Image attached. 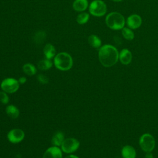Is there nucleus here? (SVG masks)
<instances>
[{"label":"nucleus","instance_id":"f257e3e1","mask_svg":"<svg viewBox=\"0 0 158 158\" xmlns=\"http://www.w3.org/2000/svg\"><path fill=\"white\" fill-rule=\"evenodd\" d=\"M118 51L111 44L102 46L98 52V58L101 64L105 67H110L115 65L118 60Z\"/></svg>","mask_w":158,"mask_h":158},{"label":"nucleus","instance_id":"f03ea898","mask_svg":"<svg viewBox=\"0 0 158 158\" xmlns=\"http://www.w3.org/2000/svg\"><path fill=\"white\" fill-rule=\"evenodd\" d=\"M106 25L113 30H122L125 24L124 17L119 12H112L106 17Z\"/></svg>","mask_w":158,"mask_h":158},{"label":"nucleus","instance_id":"7ed1b4c3","mask_svg":"<svg viewBox=\"0 0 158 158\" xmlns=\"http://www.w3.org/2000/svg\"><path fill=\"white\" fill-rule=\"evenodd\" d=\"M54 63L57 69L67 71L72 68L73 65V59L69 54L65 52H62L55 56Z\"/></svg>","mask_w":158,"mask_h":158},{"label":"nucleus","instance_id":"20e7f679","mask_svg":"<svg viewBox=\"0 0 158 158\" xmlns=\"http://www.w3.org/2000/svg\"><path fill=\"white\" fill-rule=\"evenodd\" d=\"M89 12L94 17H102L107 12V6L102 0H94L89 5Z\"/></svg>","mask_w":158,"mask_h":158},{"label":"nucleus","instance_id":"39448f33","mask_svg":"<svg viewBox=\"0 0 158 158\" xmlns=\"http://www.w3.org/2000/svg\"><path fill=\"white\" fill-rule=\"evenodd\" d=\"M139 144L141 149L144 152H152L155 148V139L152 135L149 133H144L139 138Z\"/></svg>","mask_w":158,"mask_h":158},{"label":"nucleus","instance_id":"423d86ee","mask_svg":"<svg viewBox=\"0 0 158 158\" xmlns=\"http://www.w3.org/2000/svg\"><path fill=\"white\" fill-rule=\"evenodd\" d=\"M19 88V81L12 78H6L1 83V88L7 93H14L18 90Z\"/></svg>","mask_w":158,"mask_h":158},{"label":"nucleus","instance_id":"0eeeda50","mask_svg":"<svg viewBox=\"0 0 158 158\" xmlns=\"http://www.w3.org/2000/svg\"><path fill=\"white\" fill-rule=\"evenodd\" d=\"M61 149L65 153H72L77 151L80 146V142L75 138L65 139L61 144Z\"/></svg>","mask_w":158,"mask_h":158},{"label":"nucleus","instance_id":"6e6552de","mask_svg":"<svg viewBox=\"0 0 158 158\" xmlns=\"http://www.w3.org/2000/svg\"><path fill=\"white\" fill-rule=\"evenodd\" d=\"M25 136L23 131L21 129L15 128L12 129L7 134V138L9 141L14 144L21 142Z\"/></svg>","mask_w":158,"mask_h":158},{"label":"nucleus","instance_id":"1a4fd4ad","mask_svg":"<svg viewBox=\"0 0 158 158\" xmlns=\"http://www.w3.org/2000/svg\"><path fill=\"white\" fill-rule=\"evenodd\" d=\"M126 23L128 28L132 30L137 29L142 24V19L140 15L138 14H131L127 17Z\"/></svg>","mask_w":158,"mask_h":158},{"label":"nucleus","instance_id":"9d476101","mask_svg":"<svg viewBox=\"0 0 158 158\" xmlns=\"http://www.w3.org/2000/svg\"><path fill=\"white\" fill-rule=\"evenodd\" d=\"M62 154L58 146L49 148L44 153L43 158H62Z\"/></svg>","mask_w":158,"mask_h":158},{"label":"nucleus","instance_id":"9b49d317","mask_svg":"<svg viewBox=\"0 0 158 158\" xmlns=\"http://www.w3.org/2000/svg\"><path fill=\"white\" fill-rule=\"evenodd\" d=\"M132 57L131 51L127 48H124L119 52L118 59L122 64L128 65L132 60Z\"/></svg>","mask_w":158,"mask_h":158},{"label":"nucleus","instance_id":"f8f14e48","mask_svg":"<svg viewBox=\"0 0 158 158\" xmlns=\"http://www.w3.org/2000/svg\"><path fill=\"white\" fill-rule=\"evenodd\" d=\"M123 158H136V152L135 149L130 145L124 146L121 151Z\"/></svg>","mask_w":158,"mask_h":158},{"label":"nucleus","instance_id":"ddd939ff","mask_svg":"<svg viewBox=\"0 0 158 158\" xmlns=\"http://www.w3.org/2000/svg\"><path fill=\"white\" fill-rule=\"evenodd\" d=\"M72 6L75 11L83 12L88 8V0H75Z\"/></svg>","mask_w":158,"mask_h":158},{"label":"nucleus","instance_id":"4468645a","mask_svg":"<svg viewBox=\"0 0 158 158\" xmlns=\"http://www.w3.org/2000/svg\"><path fill=\"white\" fill-rule=\"evenodd\" d=\"M43 52L46 59H51L56 55V49L52 44L48 43L43 48Z\"/></svg>","mask_w":158,"mask_h":158},{"label":"nucleus","instance_id":"2eb2a0df","mask_svg":"<svg viewBox=\"0 0 158 158\" xmlns=\"http://www.w3.org/2000/svg\"><path fill=\"white\" fill-rule=\"evenodd\" d=\"M89 44L96 49L100 48L101 47L102 41L101 39L96 35H91L88 38Z\"/></svg>","mask_w":158,"mask_h":158},{"label":"nucleus","instance_id":"dca6fc26","mask_svg":"<svg viewBox=\"0 0 158 158\" xmlns=\"http://www.w3.org/2000/svg\"><path fill=\"white\" fill-rule=\"evenodd\" d=\"M6 112L7 115L11 118H17L19 115V109L14 105H9L6 108Z\"/></svg>","mask_w":158,"mask_h":158},{"label":"nucleus","instance_id":"f3484780","mask_svg":"<svg viewBox=\"0 0 158 158\" xmlns=\"http://www.w3.org/2000/svg\"><path fill=\"white\" fill-rule=\"evenodd\" d=\"M64 139H64V133L61 131H57L52 136L51 139V143L55 146H61Z\"/></svg>","mask_w":158,"mask_h":158},{"label":"nucleus","instance_id":"a211bd4d","mask_svg":"<svg viewBox=\"0 0 158 158\" xmlns=\"http://www.w3.org/2000/svg\"><path fill=\"white\" fill-rule=\"evenodd\" d=\"M52 65V62L51 59H44L41 60L38 63V68L41 70H46L49 69Z\"/></svg>","mask_w":158,"mask_h":158},{"label":"nucleus","instance_id":"6ab92c4d","mask_svg":"<svg viewBox=\"0 0 158 158\" xmlns=\"http://www.w3.org/2000/svg\"><path fill=\"white\" fill-rule=\"evenodd\" d=\"M122 35L123 37L128 41H131L135 38V34L132 29L128 27H123L122 29Z\"/></svg>","mask_w":158,"mask_h":158},{"label":"nucleus","instance_id":"aec40b11","mask_svg":"<svg viewBox=\"0 0 158 158\" xmlns=\"http://www.w3.org/2000/svg\"><path fill=\"white\" fill-rule=\"evenodd\" d=\"M23 70L24 73L28 76L34 75L36 72V67L33 64L30 63L25 64L23 66Z\"/></svg>","mask_w":158,"mask_h":158},{"label":"nucleus","instance_id":"412c9836","mask_svg":"<svg viewBox=\"0 0 158 158\" xmlns=\"http://www.w3.org/2000/svg\"><path fill=\"white\" fill-rule=\"evenodd\" d=\"M89 19V15L87 12H81L77 17V22L78 24L83 25L86 23Z\"/></svg>","mask_w":158,"mask_h":158},{"label":"nucleus","instance_id":"4be33fe9","mask_svg":"<svg viewBox=\"0 0 158 158\" xmlns=\"http://www.w3.org/2000/svg\"><path fill=\"white\" fill-rule=\"evenodd\" d=\"M45 37H46L45 33L42 31H39L35 34L34 40L37 43H40L44 40Z\"/></svg>","mask_w":158,"mask_h":158},{"label":"nucleus","instance_id":"5701e85b","mask_svg":"<svg viewBox=\"0 0 158 158\" xmlns=\"http://www.w3.org/2000/svg\"><path fill=\"white\" fill-rule=\"evenodd\" d=\"M6 93H7L4 91L0 92V102L4 104H7L9 100V98Z\"/></svg>","mask_w":158,"mask_h":158},{"label":"nucleus","instance_id":"b1692460","mask_svg":"<svg viewBox=\"0 0 158 158\" xmlns=\"http://www.w3.org/2000/svg\"><path fill=\"white\" fill-rule=\"evenodd\" d=\"M37 78L41 83L45 84V83H47L48 82V78L44 75H42V74L38 75V77H37Z\"/></svg>","mask_w":158,"mask_h":158},{"label":"nucleus","instance_id":"393cba45","mask_svg":"<svg viewBox=\"0 0 158 158\" xmlns=\"http://www.w3.org/2000/svg\"><path fill=\"white\" fill-rule=\"evenodd\" d=\"M27 81V78L24 77H22L19 79V83L20 84H24Z\"/></svg>","mask_w":158,"mask_h":158},{"label":"nucleus","instance_id":"a878e982","mask_svg":"<svg viewBox=\"0 0 158 158\" xmlns=\"http://www.w3.org/2000/svg\"><path fill=\"white\" fill-rule=\"evenodd\" d=\"M144 158H153V155H152V154L151 153V152H146Z\"/></svg>","mask_w":158,"mask_h":158},{"label":"nucleus","instance_id":"bb28decb","mask_svg":"<svg viewBox=\"0 0 158 158\" xmlns=\"http://www.w3.org/2000/svg\"><path fill=\"white\" fill-rule=\"evenodd\" d=\"M65 158H79V157H78L77 156H75V155H69L66 156Z\"/></svg>","mask_w":158,"mask_h":158},{"label":"nucleus","instance_id":"cd10ccee","mask_svg":"<svg viewBox=\"0 0 158 158\" xmlns=\"http://www.w3.org/2000/svg\"><path fill=\"white\" fill-rule=\"evenodd\" d=\"M111 1H114V2H121V1H122L123 0H111Z\"/></svg>","mask_w":158,"mask_h":158}]
</instances>
